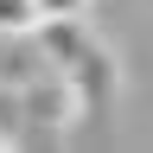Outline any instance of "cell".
<instances>
[{"label":"cell","instance_id":"obj_2","mask_svg":"<svg viewBox=\"0 0 153 153\" xmlns=\"http://www.w3.org/2000/svg\"><path fill=\"white\" fill-rule=\"evenodd\" d=\"M38 0H0V38H32L38 32Z\"/></svg>","mask_w":153,"mask_h":153},{"label":"cell","instance_id":"obj_3","mask_svg":"<svg viewBox=\"0 0 153 153\" xmlns=\"http://www.w3.org/2000/svg\"><path fill=\"white\" fill-rule=\"evenodd\" d=\"M89 7V0H38V13H45V19H57V13H83Z\"/></svg>","mask_w":153,"mask_h":153},{"label":"cell","instance_id":"obj_1","mask_svg":"<svg viewBox=\"0 0 153 153\" xmlns=\"http://www.w3.org/2000/svg\"><path fill=\"white\" fill-rule=\"evenodd\" d=\"M38 57L70 83V96H83V102H108V89H115V64H108V51L89 38L83 26V13H57V19H38Z\"/></svg>","mask_w":153,"mask_h":153}]
</instances>
